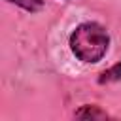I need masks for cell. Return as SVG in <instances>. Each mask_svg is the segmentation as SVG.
<instances>
[{
  "mask_svg": "<svg viewBox=\"0 0 121 121\" xmlns=\"http://www.w3.org/2000/svg\"><path fill=\"white\" fill-rule=\"evenodd\" d=\"M6 2L15 4L17 8H21V9L28 11V13H38L45 4V0H6Z\"/></svg>",
  "mask_w": 121,
  "mask_h": 121,
  "instance_id": "cell-4",
  "label": "cell"
},
{
  "mask_svg": "<svg viewBox=\"0 0 121 121\" xmlns=\"http://www.w3.org/2000/svg\"><path fill=\"white\" fill-rule=\"evenodd\" d=\"M74 117L76 119H108L110 115L96 104H83L74 112Z\"/></svg>",
  "mask_w": 121,
  "mask_h": 121,
  "instance_id": "cell-2",
  "label": "cell"
},
{
  "mask_svg": "<svg viewBox=\"0 0 121 121\" xmlns=\"http://www.w3.org/2000/svg\"><path fill=\"white\" fill-rule=\"evenodd\" d=\"M110 32L106 26H102L96 21H85L79 23L68 38L70 51L78 60L83 64H96L100 62L108 49H110Z\"/></svg>",
  "mask_w": 121,
  "mask_h": 121,
  "instance_id": "cell-1",
  "label": "cell"
},
{
  "mask_svg": "<svg viewBox=\"0 0 121 121\" xmlns=\"http://www.w3.org/2000/svg\"><path fill=\"white\" fill-rule=\"evenodd\" d=\"M115 81H121V60L115 62L113 66L106 68L104 72H100L98 76V83L100 85H106V83H115Z\"/></svg>",
  "mask_w": 121,
  "mask_h": 121,
  "instance_id": "cell-3",
  "label": "cell"
}]
</instances>
